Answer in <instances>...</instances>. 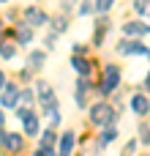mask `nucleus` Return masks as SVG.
<instances>
[{
	"instance_id": "f257e3e1",
	"label": "nucleus",
	"mask_w": 150,
	"mask_h": 156,
	"mask_svg": "<svg viewBox=\"0 0 150 156\" xmlns=\"http://www.w3.org/2000/svg\"><path fill=\"white\" fill-rule=\"evenodd\" d=\"M90 121H93L96 126H107V123L115 121V112H112L109 104H96V107L90 110Z\"/></svg>"
},
{
	"instance_id": "f03ea898",
	"label": "nucleus",
	"mask_w": 150,
	"mask_h": 156,
	"mask_svg": "<svg viewBox=\"0 0 150 156\" xmlns=\"http://www.w3.org/2000/svg\"><path fill=\"white\" fill-rule=\"evenodd\" d=\"M118 82H120V71H118L115 66H107V71H104V82H101V93H104V96L112 93V90L118 88Z\"/></svg>"
},
{
	"instance_id": "7ed1b4c3",
	"label": "nucleus",
	"mask_w": 150,
	"mask_h": 156,
	"mask_svg": "<svg viewBox=\"0 0 150 156\" xmlns=\"http://www.w3.org/2000/svg\"><path fill=\"white\" fill-rule=\"evenodd\" d=\"M118 52H123V55H145L150 58V49L145 44H139V41H120L118 44Z\"/></svg>"
},
{
	"instance_id": "20e7f679",
	"label": "nucleus",
	"mask_w": 150,
	"mask_h": 156,
	"mask_svg": "<svg viewBox=\"0 0 150 156\" xmlns=\"http://www.w3.org/2000/svg\"><path fill=\"white\" fill-rule=\"evenodd\" d=\"M0 143H3L5 151H19V148H22V137L14 134V132H3V134H0Z\"/></svg>"
},
{
	"instance_id": "39448f33",
	"label": "nucleus",
	"mask_w": 150,
	"mask_h": 156,
	"mask_svg": "<svg viewBox=\"0 0 150 156\" xmlns=\"http://www.w3.org/2000/svg\"><path fill=\"white\" fill-rule=\"evenodd\" d=\"M25 19H27V25H33V27L46 25V14L38 11V8H27V11H25Z\"/></svg>"
},
{
	"instance_id": "423d86ee",
	"label": "nucleus",
	"mask_w": 150,
	"mask_h": 156,
	"mask_svg": "<svg viewBox=\"0 0 150 156\" xmlns=\"http://www.w3.org/2000/svg\"><path fill=\"white\" fill-rule=\"evenodd\" d=\"M38 99H41V104H44V110H49V107H55V93H52V88H49L46 82H41V85H38Z\"/></svg>"
},
{
	"instance_id": "0eeeda50",
	"label": "nucleus",
	"mask_w": 150,
	"mask_h": 156,
	"mask_svg": "<svg viewBox=\"0 0 150 156\" xmlns=\"http://www.w3.org/2000/svg\"><path fill=\"white\" fill-rule=\"evenodd\" d=\"M123 33L126 36H148L150 25H145V22H128V25H123Z\"/></svg>"
},
{
	"instance_id": "6e6552de",
	"label": "nucleus",
	"mask_w": 150,
	"mask_h": 156,
	"mask_svg": "<svg viewBox=\"0 0 150 156\" xmlns=\"http://www.w3.org/2000/svg\"><path fill=\"white\" fill-rule=\"evenodd\" d=\"M131 110L137 112V115H145L150 110V101H148V96H142V93H137L134 99H131Z\"/></svg>"
},
{
	"instance_id": "1a4fd4ad",
	"label": "nucleus",
	"mask_w": 150,
	"mask_h": 156,
	"mask_svg": "<svg viewBox=\"0 0 150 156\" xmlns=\"http://www.w3.org/2000/svg\"><path fill=\"white\" fill-rule=\"evenodd\" d=\"M16 96H19V90H16L14 85H8V88L3 90V96H0L3 107H14V104H16Z\"/></svg>"
},
{
	"instance_id": "9d476101",
	"label": "nucleus",
	"mask_w": 150,
	"mask_h": 156,
	"mask_svg": "<svg viewBox=\"0 0 150 156\" xmlns=\"http://www.w3.org/2000/svg\"><path fill=\"white\" fill-rule=\"evenodd\" d=\"M44 60H46V58H44V52H33V55L27 58V66H30V71H38V69L44 66Z\"/></svg>"
},
{
	"instance_id": "9b49d317",
	"label": "nucleus",
	"mask_w": 150,
	"mask_h": 156,
	"mask_svg": "<svg viewBox=\"0 0 150 156\" xmlns=\"http://www.w3.org/2000/svg\"><path fill=\"white\" fill-rule=\"evenodd\" d=\"M71 66H74V69H77L79 74H85V77L90 74V66H87V60H82L79 55H74V58H71Z\"/></svg>"
},
{
	"instance_id": "f8f14e48",
	"label": "nucleus",
	"mask_w": 150,
	"mask_h": 156,
	"mask_svg": "<svg viewBox=\"0 0 150 156\" xmlns=\"http://www.w3.org/2000/svg\"><path fill=\"white\" fill-rule=\"evenodd\" d=\"M71 145H74V134H63V140H60V156H68L71 154Z\"/></svg>"
},
{
	"instance_id": "ddd939ff",
	"label": "nucleus",
	"mask_w": 150,
	"mask_h": 156,
	"mask_svg": "<svg viewBox=\"0 0 150 156\" xmlns=\"http://www.w3.org/2000/svg\"><path fill=\"white\" fill-rule=\"evenodd\" d=\"M87 90H90V85H87V82L82 80V82L77 85V101H79V107L85 104V96H87Z\"/></svg>"
},
{
	"instance_id": "4468645a",
	"label": "nucleus",
	"mask_w": 150,
	"mask_h": 156,
	"mask_svg": "<svg viewBox=\"0 0 150 156\" xmlns=\"http://www.w3.org/2000/svg\"><path fill=\"white\" fill-rule=\"evenodd\" d=\"M36 132H38V118L30 115V118L25 121V134H36Z\"/></svg>"
},
{
	"instance_id": "2eb2a0df",
	"label": "nucleus",
	"mask_w": 150,
	"mask_h": 156,
	"mask_svg": "<svg viewBox=\"0 0 150 156\" xmlns=\"http://www.w3.org/2000/svg\"><path fill=\"white\" fill-rule=\"evenodd\" d=\"M115 137H118V132H115V129H104V132H101V137H98V143H101V145H107V143H112Z\"/></svg>"
},
{
	"instance_id": "dca6fc26",
	"label": "nucleus",
	"mask_w": 150,
	"mask_h": 156,
	"mask_svg": "<svg viewBox=\"0 0 150 156\" xmlns=\"http://www.w3.org/2000/svg\"><path fill=\"white\" fill-rule=\"evenodd\" d=\"M16 38H19L22 44H27V41H30V30H27L25 25H19V27H16Z\"/></svg>"
},
{
	"instance_id": "f3484780",
	"label": "nucleus",
	"mask_w": 150,
	"mask_h": 156,
	"mask_svg": "<svg viewBox=\"0 0 150 156\" xmlns=\"http://www.w3.org/2000/svg\"><path fill=\"white\" fill-rule=\"evenodd\" d=\"M134 8H137L139 14H148V11H150V0H137V3H134Z\"/></svg>"
},
{
	"instance_id": "a211bd4d",
	"label": "nucleus",
	"mask_w": 150,
	"mask_h": 156,
	"mask_svg": "<svg viewBox=\"0 0 150 156\" xmlns=\"http://www.w3.org/2000/svg\"><path fill=\"white\" fill-rule=\"evenodd\" d=\"M0 55L3 58H14V44H0Z\"/></svg>"
},
{
	"instance_id": "6ab92c4d",
	"label": "nucleus",
	"mask_w": 150,
	"mask_h": 156,
	"mask_svg": "<svg viewBox=\"0 0 150 156\" xmlns=\"http://www.w3.org/2000/svg\"><path fill=\"white\" fill-rule=\"evenodd\" d=\"M112 8V0H96V11H109Z\"/></svg>"
},
{
	"instance_id": "aec40b11",
	"label": "nucleus",
	"mask_w": 150,
	"mask_h": 156,
	"mask_svg": "<svg viewBox=\"0 0 150 156\" xmlns=\"http://www.w3.org/2000/svg\"><path fill=\"white\" fill-rule=\"evenodd\" d=\"M36 156H55V151H52L49 145H41V148L36 151Z\"/></svg>"
},
{
	"instance_id": "412c9836",
	"label": "nucleus",
	"mask_w": 150,
	"mask_h": 156,
	"mask_svg": "<svg viewBox=\"0 0 150 156\" xmlns=\"http://www.w3.org/2000/svg\"><path fill=\"white\" fill-rule=\"evenodd\" d=\"M52 143H55V132H44V145L52 148Z\"/></svg>"
},
{
	"instance_id": "4be33fe9",
	"label": "nucleus",
	"mask_w": 150,
	"mask_h": 156,
	"mask_svg": "<svg viewBox=\"0 0 150 156\" xmlns=\"http://www.w3.org/2000/svg\"><path fill=\"white\" fill-rule=\"evenodd\" d=\"M93 8H96V5H90V3H87V0H85V3H82V5H79V14H90V11H93Z\"/></svg>"
},
{
	"instance_id": "5701e85b",
	"label": "nucleus",
	"mask_w": 150,
	"mask_h": 156,
	"mask_svg": "<svg viewBox=\"0 0 150 156\" xmlns=\"http://www.w3.org/2000/svg\"><path fill=\"white\" fill-rule=\"evenodd\" d=\"M55 27L57 30H66V19H55Z\"/></svg>"
},
{
	"instance_id": "b1692460",
	"label": "nucleus",
	"mask_w": 150,
	"mask_h": 156,
	"mask_svg": "<svg viewBox=\"0 0 150 156\" xmlns=\"http://www.w3.org/2000/svg\"><path fill=\"white\" fill-rule=\"evenodd\" d=\"M63 3V8H71V0H60Z\"/></svg>"
},
{
	"instance_id": "393cba45",
	"label": "nucleus",
	"mask_w": 150,
	"mask_h": 156,
	"mask_svg": "<svg viewBox=\"0 0 150 156\" xmlns=\"http://www.w3.org/2000/svg\"><path fill=\"white\" fill-rule=\"evenodd\" d=\"M3 82H5V80H3V71H0V88H3Z\"/></svg>"
},
{
	"instance_id": "a878e982",
	"label": "nucleus",
	"mask_w": 150,
	"mask_h": 156,
	"mask_svg": "<svg viewBox=\"0 0 150 156\" xmlns=\"http://www.w3.org/2000/svg\"><path fill=\"white\" fill-rule=\"evenodd\" d=\"M0 126H3V112H0Z\"/></svg>"
},
{
	"instance_id": "bb28decb",
	"label": "nucleus",
	"mask_w": 150,
	"mask_h": 156,
	"mask_svg": "<svg viewBox=\"0 0 150 156\" xmlns=\"http://www.w3.org/2000/svg\"><path fill=\"white\" fill-rule=\"evenodd\" d=\"M148 88H150V74H148Z\"/></svg>"
},
{
	"instance_id": "cd10ccee",
	"label": "nucleus",
	"mask_w": 150,
	"mask_h": 156,
	"mask_svg": "<svg viewBox=\"0 0 150 156\" xmlns=\"http://www.w3.org/2000/svg\"><path fill=\"white\" fill-rule=\"evenodd\" d=\"M145 156H150V154H145Z\"/></svg>"
},
{
	"instance_id": "c85d7f7f",
	"label": "nucleus",
	"mask_w": 150,
	"mask_h": 156,
	"mask_svg": "<svg viewBox=\"0 0 150 156\" xmlns=\"http://www.w3.org/2000/svg\"><path fill=\"white\" fill-rule=\"evenodd\" d=\"M0 30H3V27H0Z\"/></svg>"
},
{
	"instance_id": "c756f323",
	"label": "nucleus",
	"mask_w": 150,
	"mask_h": 156,
	"mask_svg": "<svg viewBox=\"0 0 150 156\" xmlns=\"http://www.w3.org/2000/svg\"><path fill=\"white\" fill-rule=\"evenodd\" d=\"M148 143H150V140H148Z\"/></svg>"
}]
</instances>
